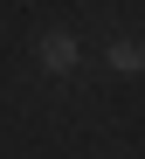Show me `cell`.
<instances>
[{
	"label": "cell",
	"instance_id": "1",
	"mask_svg": "<svg viewBox=\"0 0 145 159\" xmlns=\"http://www.w3.org/2000/svg\"><path fill=\"white\" fill-rule=\"evenodd\" d=\"M35 62H42L48 76H69V69L83 62V48H76V35H69V28H42V42H35Z\"/></svg>",
	"mask_w": 145,
	"mask_h": 159
},
{
	"label": "cell",
	"instance_id": "2",
	"mask_svg": "<svg viewBox=\"0 0 145 159\" xmlns=\"http://www.w3.org/2000/svg\"><path fill=\"white\" fill-rule=\"evenodd\" d=\"M111 69L118 76H145V42L138 35H111Z\"/></svg>",
	"mask_w": 145,
	"mask_h": 159
}]
</instances>
